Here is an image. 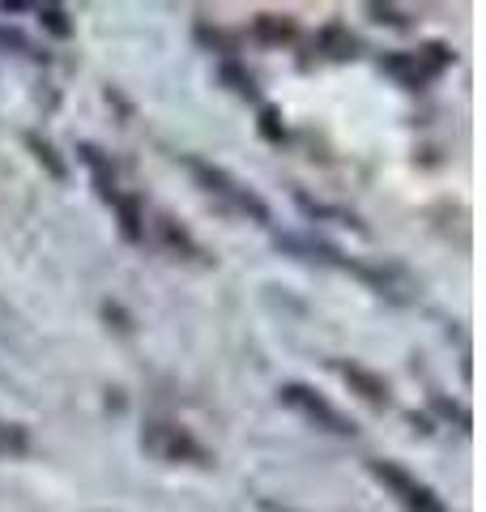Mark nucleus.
<instances>
[{"label":"nucleus","mask_w":486,"mask_h":512,"mask_svg":"<svg viewBox=\"0 0 486 512\" xmlns=\"http://www.w3.org/2000/svg\"><path fill=\"white\" fill-rule=\"evenodd\" d=\"M188 167H192V175H197V180L205 184V192L222 197L235 214H248V218H256V222H269V205L256 197L248 184H239L231 171H222V167H214V163H201V158H188Z\"/></svg>","instance_id":"nucleus-1"},{"label":"nucleus","mask_w":486,"mask_h":512,"mask_svg":"<svg viewBox=\"0 0 486 512\" xmlns=\"http://www.w3.org/2000/svg\"><path fill=\"white\" fill-rule=\"evenodd\" d=\"M278 393H282V406H290L299 419L316 423L320 431H333V436H354V419H346V414L337 410L333 402H324L316 389H307V384H282Z\"/></svg>","instance_id":"nucleus-2"},{"label":"nucleus","mask_w":486,"mask_h":512,"mask_svg":"<svg viewBox=\"0 0 486 512\" xmlns=\"http://www.w3.org/2000/svg\"><path fill=\"white\" fill-rule=\"evenodd\" d=\"M371 474H376L380 483L393 491L410 512H448L440 495H435V491L423 483V478H414L410 470H401L397 461H371Z\"/></svg>","instance_id":"nucleus-3"},{"label":"nucleus","mask_w":486,"mask_h":512,"mask_svg":"<svg viewBox=\"0 0 486 512\" xmlns=\"http://www.w3.org/2000/svg\"><path fill=\"white\" fill-rule=\"evenodd\" d=\"M43 18H47V26H52V30H56V35H69V22H60V18H64V13H60L56 5H47V9H43Z\"/></svg>","instance_id":"nucleus-4"}]
</instances>
